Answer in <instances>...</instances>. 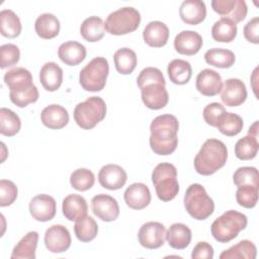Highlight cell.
<instances>
[{"label":"cell","mask_w":259,"mask_h":259,"mask_svg":"<svg viewBox=\"0 0 259 259\" xmlns=\"http://www.w3.org/2000/svg\"><path fill=\"white\" fill-rule=\"evenodd\" d=\"M137 84L141 89L142 101L148 108L158 110L167 105L169 94L165 87L166 81L158 68L143 69L137 78Z\"/></svg>","instance_id":"obj_1"},{"label":"cell","mask_w":259,"mask_h":259,"mask_svg":"<svg viewBox=\"0 0 259 259\" xmlns=\"http://www.w3.org/2000/svg\"><path fill=\"white\" fill-rule=\"evenodd\" d=\"M179 122L172 114H162L155 117L150 125V147L152 151L161 156L172 154L178 145L177 133Z\"/></svg>","instance_id":"obj_2"},{"label":"cell","mask_w":259,"mask_h":259,"mask_svg":"<svg viewBox=\"0 0 259 259\" xmlns=\"http://www.w3.org/2000/svg\"><path fill=\"white\" fill-rule=\"evenodd\" d=\"M4 83L9 88V98L18 107H25L38 99V90L33 84L31 73L21 67L8 70L4 75Z\"/></svg>","instance_id":"obj_3"},{"label":"cell","mask_w":259,"mask_h":259,"mask_svg":"<svg viewBox=\"0 0 259 259\" xmlns=\"http://www.w3.org/2000/svg\"><path fill=\"white\" fill-rule=\"evenodd\" d=\"M228 159L226 145L217 139H207L194 157L195 171L203 176H209L225 166Z\"/></svg>","instance_id":"obj_4"},{"label":"cell","mask_w":259,"mask_h":259,"mask_svg":"<svg viewBox=\"0 0 259 259\" xmlns=\"http://www.w3.org/2000/svg\"><path fill=\"white\" fill-rule=\"evenodd\" d=\"M248 219L246 214L230 209L213 221L210 227L212 237L220 243H228L246 229Z\"/></svg>","instance_id":"obj_5"},{"label":"cell","mask_w":259,"mask_h":259,"mask_svg":"<svg viewBox=\"0 0 259 259\" xmlns=\"http://www.w3.org/2000/svg\"><path fill=\"white\" fill-rule=\"evenodd\" d=\"M184 207L188 214L197 221L206 220L214 210V202L199 183L188 186L184 194Z\"/></svg>","instance_id":"obj_6"},{"label":"cell","mask_w":259,"mask_h":259,"mask_svg":"<svg viewBox=\"0 0 259 259\" xmlns=\"http://www.w3.org/2000/svg\"><path fill=\"white\" fill-rule=\"evenodd\" d=\"M152 182L156 194L162 201H170L179 192L176 167L171 163H160L152 172Z\"/></svg>","instance_id":"obj_7"},{"label":"cell","mask_w":259,"mask_h":259,"mask_svg":"<svg viewBox=\"0 0 259 259\" xmlns=\"http://www.w3.org/2000/svg\"><path fill=\"white\" fill-rule=\"evenodd\" d=\"M74 120L83 130H91L106 115L105 101L99 96L88 97L78 103L74 109Z\"/></svg>","instance_id":"obj_8"},{"label":"cell","mask_w":259,"mask_h":259,"mask_svg":"<svg viewBox=\"0 0 259 259\" xmlns=\"http://www.w3.org/2000/svg\"><path fill=\"white\" fill-rule=\"evenodd\" d=\"M108 73V61L103 57H96L80 71L79 83L86 91H101L105 87Z\"/></svg>","instance_id":"obj_9"},{"label":"cell","mask_w":259,"mask_h":259,"mask_svg":"<svg viewBox=\"0 0 259 259\" xmlns=\"http://www.w3.org/2000/svg\"><path fill=\"white\" fill-rule=\"evenodd\" d=\"M141 23L140 12L131 6L111 12L104 23L105 30L113 35H123L135 31Z\"/></svg>","instance_id":"obj_10"},{"label":"cell","mask_w":259,"mask_h":259,"mask_svg":"<svg viewBox=\"0 0 259 259\" xmlns=\"http://www.w3.org/2000/svg\"><path fill=\"white\" fill-rule=\"evenodd\" d=\"M141 246L147 249H158L166 240V228L159 222H148L142 225L138 233Z\"/></svg>","instance_id":"obj_11"},{"label":"cell","mask_w":259,"mask_h":259,"mask_svg":"<svg viewBox=\"0 0 259 259\" xmlns=\"http://www.w3.org/2000/svg\"><path fill=\"white\" fill-rule=\"evenodd\" d=\"M92 212L103 222H113L119 215L117 200L104 193L97 194L91 199Z\"/></svg>","instance_id":"obj_12"},{"label":"cell","mask_w":259,"mask_h":259,"mask_svg":"<svg viewBox=\"0 0 259 259\" xmlns=\"http://www.w3.org/2000/svg\"><path fill=\"white\" fill-rule=\"evenodd\" d=\"M29 213L35 221L49 222L53 220L57 211V203L49 194H37L29 201Z\"/></svg>","instance_id":"obj_13"},{"label":"cell","mask_w":259,"mask_h":259,"mask_svg":"<svg viewBox=\"0 0 259 259\" xmlns=\"http://www.w3.org/2000/svg\"><path fill=\"white\" fill-rule=\"evenodd\" d=\"M72 243L69 230L62 225H53L45 233V245L52 253L67 251Z\"/></svg>","instance_id":"obj_14"},{"label":"cell","mask_w":259,"mask_h":259,"mask_svg":"<svg viewBox=\"0 0 259 259\" xmlns=\"http://www.w3.org/2000/svg\"><path fill=\"white\" fill-rule=\"evenodd\" d=\"M211 7L218 14L236 23L243 21L248 12L247 4L244 0H212Z\"/></svg>","instance_id":"obj_15"},{"label":"cell","mask_w":259,"mask_h":259,"mask_svg":"<svg viewBox=\"0 0 259 259\" xmlns=\"http://www.w3.org/2000/svg\"><path fill=\"white\" fill-rule=\"evenodd\" d=\"M127 180L125 170L116 164H107L101 167L98 173L99 184L108 190H117L124 186Z\"/></svg>","instance_id":"obj_16"},{"label":"cell","mask_w":259,"mask_h":259,"mask_svg":"<svg viewBox=\"0 0 259 259\" xmlns=\"http://www.w3.org/2000/svg\"><path fill=\"white\" fill-rule=\"evenodd\" d=\"M221 99L227 106H240L247 99V89L244 82L237 78H230L223 85Z\"/></svg>","instance_id":"obj_17"},{"label":"cell","mask_w":259,"mask_h":259,"mask_svg":"<svg viewBox=\"0 0 259 259\" xmlns=\"http://www.w3.org/2000/svg\"><path fill=\"white\" fill-rule=\"evenodd\" d=\"M221 75L212 69H203L196 76L195 87L204 96H215L223 89Z\"/></svg>","instance_id":"obj_18"},{"label":"cell","mask_w":259,"mask_h":259,"mask_svg":"<svg viewBox=\"0 0 259 259\" xmlns=\"http://www.w3.org/2000/svg\"><path fill=\"white\" fill-rule=\"evenodd\" d=\"M203 40L201 35L194 30H183L174 38V49L177 53L184 56H193L202 48Z\"/></svg>","instance_id":"obj_19"},{"label":"cell","mask_w":259,"mask_h":259,"mask_svg":"<svg viewBox=\"0 0 259 259\" xmlns=\"http://www.w3.org/2000/svg\"><path fill=\"white\" fill-rule=\"evenodd\" d=\"M151 192L149 187L141 182L131 184L123 193L126 205L133 209H143L151 202Z\"/></svg>","instance_id":"obj_20"},{"label":"cell","mask_w":259,"mask_h":259,"mask_svg":"<svg viewBox=\"0 0 259 259\" xmlns=\"http://www.w3.org/2000/svg\"><path fill=\"white\" fill-rule=\"evenodd\" d=\"M179 16L183 22L190 25L201 23L206 16V6L201 0H185L179 8Z\"/></svg>","instance_id":"obj_21"},{"label":"cell","mask_w":259,"mask_h":259,"mask_svg":"<svg viewBox=\"0 0 259 259\" xmlns=\"http://www.w3.org/2000/svg\"><path fill=\"white\" fill-rule=\"evenodd\" d=\"M143 38L152 48H162L169 39V28L162 21H151L143 30Z\"/></svg>","instance_id":"obj_22"},{"label":"cell","mask_w":259,"mask_h":259,"mask_svg":"<svg viewBox=\"0 0 259 259\" xmlns=\"http://www.w3.org/2000/svg\"><path fill=\"white\" fill-rule=\"evenodd\" d=\"M40 119L47 127L51 130H60L68 124L70 117L68 110L65 107L59 104H51L42 109Z\"/></svg>","instance_id":"obj_23"},{"label":"cell","mask_w":259,"mask_h":259,"mask_svg":"<svg viewBox=\"0 0 259 259\" xmlns=\"http://www.w3.org/2000/svg\"><path fill=\"white\" fill-rule=\"evenodd\" d=\"M62 211L67 220L71 222H76L77 220L87 214V201L80 194H69L63 199Z\"/></svg>","instance_id":"obj_24"},{"label":"cell","mask_w":259,"mask_h":259,"mask_svg":"<svg viewBox=\"0 0 259 259\" xmlns=\"http://www.w3.org/2000/svg\"><path fill=\"white\" fill-rule=\"evenodd\" d=\"M86 48L74 40L63 42L58 49V56L60 60L68 66H77L86 58Z\"/></svg>","instance_id":"obj_25"},{"label":"cell","mask_w":259,"mask_h":259,"mask_svg":"<svg viewBox=\"0 0 259 259\" xmlns=\"http://www.w3.org/2000/svg\"><path fill=\"white\" fill-rule=\"evenodd\" d=\"M39 82L47 91L58 90L63 83L62 68L54 62L46 63L39 71Z\"/></svg>","instance_id":"obj_26"},{"label":"cell","mask_w":259,"mask_h":259,"mask_svg":"<svg viewBox=\"0 0 259 259\" xmlns=\"http://www.w3.org/2000/svg\"><path fill=\"white\" fill-rule=\"evenodd\" d=\"M191 238V230L182 223H175L166 231V240L169 246L176 250H183L188 247Z\"/></svg>","instance_id":"obj_27"},{"label":"cell","mask_w":259,"mask_h":259,"mask_svg":"<svg viewBox=\"0 0 259 259\" xmlns=\"http://www.w3.org/2000/svg\"><path fill=\"white\" fill-rule=\"evenodd\" d=\"M38 242V233L35 231L28 232L14 246L11 253V259H34Z\"/></svg>","instance_id":"obj_28"},{"label":"cell","mask_w":259,"mask_h":259,"mask_svg":"<svg viewBox=\"0 0 259 259\" xmlns=\"http://www.w3.org/2000/svg\"><path fill=\"white\" fill-rule=\"evenodd\" d=\"M60 21L52 13H42L37 16L34 22V29L36 34L44 39H51L56 37L60 32Z\"/></svg>","instance_id":"obj_29"},{"label":"cell","mask_w":259,"mask_h":259,"mask_svg":"<svg viewBox=\"0 0 259 259\" xmlns=\"http://www.w3.org/2000/svg\"><path fill=\"white\" fill-rule=\"evenodd\" d=\"M167 73L172 83L184 85L189 82L192 75V68L189 62L181 59L172 60L167 67Z\"/></svg>","instance_id":"obj_30"},{"label":"cell","mask_w":259,"mask_h":259,"mask_svg":"<svg viewBox=\"0 0 259 259\" xmlns=\"http://www.w3.org/2000/svg\"><path fill=\"white\" fill-rule=\"evenodd\" d=\"M237 23L233 20L222 17L211 27V36L219 42H231L237 36Z\"/></svg>","instance_id":"obj_31"},{"label":"cell","mask_w":259,"mask_h":259,"mask_svg":"<svg viewBox=\"0 0 259 259\" xmlns=\"http://www.w3.org/2000/svg\"><path fill=\"white\" fill-rule=\"evenodd\" d=\"M22 26L19 17L11 9H3L0 12V32L8 38H15L21 32Z\"/></svg>","instance_id":"obj_32"},{"label":"cell","mask_w":259,"mask_h":259,"mask_svg":"<svg viewBox=\"0 0 259 259\" xmlns=\"http://www.w3.org/2000/svg\"><path fill=\"white\" fill-rule=\"evenodd\" d=\"M105 33L104 22L98 16H90L82 22L80 26V34L82 37L90 42L99 41Z\"/></svg>","instance_id":"obj_33"},{"label":"cell","mask_w":259,"mask_h":259,"mask_svg":"<svg viewBox=\"0 0 259 259\" xmlns=\"http://www.w3.org/2000/svg\"><path fill=\"white\" fill-rule=\"evenodd\" d=\"M257 248L249 240H242L221 253L220 259H255Z\"/></svg>","instance_id":"obj_34"},{"label":"cell","mask_w":259,"mask_h":259,"mask_svg":"<svg viewBox=\"0 0 259 259\" xmlns=\"http://www.w3.org/2000/svg\"><path fill=\"white\" fill-rule=\"evenodd\" d=\"M113 62L116 71L121 75H128L137 67L138 59L136 53L130 48L118 49L113 55Z\"/></svg>","instance_id":"obj_35"},{"label":"cell","mask_w":259,"mask_h":259,"mask_svg":"<svg viewBox=\"0 0 259 259\" xmlns=\"http://www.w3.org/2000/svg\"><path fill=\"white\" fill-rule=\"evenodd\" d=\"M204 61L210 66L221 69H228L235 64L236 57L235 54L230 50L213 48L205 52Z\"/></svg>","instance_id":"obj_36"},{"label":"cell","mask_w":259,"mask_h":259,"mask_svg":"<svg viewBox=\"0 0 259 259\" xmlns=\"http://www.w3.org/2000/svg\"><path fill=\"white\" fill-rule=\"evenodd\" d=\"M243 126L244 121L240 115L227 111L219 117L215 125L218 131L227 137L237 136L242 132Z\"/></svg>","instance_id":"obj_37"},{"label":"cell","mask_w":259,"mask_h":259,"mask_svg":"<svg viewBox=\"0 0 259 259\" xmlns=\"http://www.w3.org/2000/svg\"><path fill=\"white\" fill-rule=\"evenodd\" d=\"M74 232L79 241L90 242L97 236L98 225L92 217L86 214L75 222Z\"/></svg>","instance_id":"obj_38"},{"label":"cell","mask_w":259,"mask_h":259,"mask_svg":"<svg viewBox=\"0 0 259 259\" xmlns=\"http://www.w3.org/2000/svg\"><path fill=\"white\" fill-rule=\"evenodd\" d=\"M259 149L258 138L250 134L238 140L235 145V155L239 160H251L257 156Z\"/></svg>","instance_id":"obj_39"},{"label":"cell","mask_w":259,"mask_h":259,"mask_svg":"<svg viewBox=\"0 0 259 259\" xmlns=\"http://www.w3.org/2000/svg\"><path fill=\"white\" fill-rule=\"evenodd\" d=\"M21 127L19 116L11 109L6 107L0 108V133L6 137L15 136Z\"/></svg>","instance_id":"obj_40"},{"label":"cell","mask_w":259,"mask_h":259,"mask_svg":"<svg viewBox=\"0 0 259 259\" xmlns=\"http://www.w3.org/2000/svg\"><path fill=\"white\" fill-rule=\"evenodd\" d=\"M95 182L93 172L87 168H79L71 173L70 184L78 191H86L90 189Z\"/></svg>","instance_id":"obj_41"},{"label":"cell","mask_w":259,"mask_h":259,"mask_svg":"<svg viewBox=\"0 0 259 259\" xmlns=\"http://www.w3.org/2000/svg\"><path fill=\"white\" fill-rule=\"evenodd\" d=\"M258 170L255 167L244 166L238 168L233 175L234 184L239 187L242 185H255L258 186Z\"/></svg>","instance_id":"obj_42"},{"label":"cell","mask_w":259,"mask_h":259,"mask_svg":"<svg viewBox=\"0 0 259 259\" xmlns=\"http://www.w3.org/2000/svg\"><path fill=\"white\" fill-rule=\"evenodd\" d=\"M237 202L246 208H253L258 201V186L242 185L236 192Z\"/></svg>","instance_id":"obj_43"},{"label":"cell","mask_w":259,"mask_h":259,"mask_svg":"<svg viewBox=\"0 0 259 259\" xmlns=\"http://www.w3.org/2000/svg\"><path fill=\"white\" fill-rule=\"evenodd\" d=\"M20 59V51L16 45L5 44L0 47V67L5 69L12 67L18 63Z\"/></svg>","instance_id":"obj_44"},{"label":"cell","mask_w":259,"mask_h":259,"mask_svg":"<svg viewBox=\"0 0 259 259\" xmlns=\"http://www.w3.org/2000/svg\"><path fill=\"white\" fill-rule=\"evenodd\" d=\"M17 194V186L11 180H0V206L11 205L16 200Z\"/></svg>","instance_id":"obj_45"},{"label":"cell","mask_w":259,"mask_h":259,"mask_svg":"<svg viewBox=\"0 0 259 259\" xmlns=\"http://www.w3.org/2000/svg\"><path fill=\"white\" fill-rule=\"evenodd\" d=\"M225 112H226V108L223 104H221L219 102H211L203 108L202 116H203L204 121L208 125L215 127L219 117Z\"/></svg>","instance_id":"obj_46"},{"label":"cell","mask_w":259,"mask_h":259,"mask_svg":"<svg viewBox=\"0 0 259 259\" xmlns=\"http://www.w3.org/2000/svg\"><path fill=\"white\" fill-rule=\"evenodd\" d=\"M259 17L255 16L253 18H251L244 26V36L245 38L252 44H259Z\"/></svg>","instance_id":"obj_47"},{"label":"cell","mask_w":259,"mask_h":259,"mask_svg":"<svg viewBox=\"0 0 259 259\" xmlns=\"http://www.w3.org/2000/svg\"><path fill=\"white\" fill-rule=\"evenodd\" d=\"M192 259H211L213 258V248L207 242H198L191 253Z\"/></svg>","instance_id":"obj_48"},{"label":"cell","mask_w":259,"mask_h":259,"mask_svg":"<svg viewBox=\"0 0 259 259\" xmlns=\"http://www.w3.org/2000/svg\"><path fill=\"white\" fill-rule=\"evenodd\" d=\"M248 134H250V135H252V136L258 138V120L254 121V123L249 127Z\"/></svg>","instance_id":"obj_49"}]
</instances>
